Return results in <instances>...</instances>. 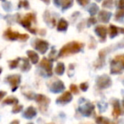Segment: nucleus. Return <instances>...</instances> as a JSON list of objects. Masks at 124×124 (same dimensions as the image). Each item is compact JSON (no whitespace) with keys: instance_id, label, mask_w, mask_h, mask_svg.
I'll return each mask as SVG.
<instances>
[{"instance_id":"1","label":"nucleus","mask_w":124,"mask_h":124,"mask_svg":"<svg viewBox=\"0 0 124 124\" xmlns=\"http://www.w3.org/2000/svg\"><path fill=\"white\" fill-rule=\"evenodd\" d=\"M83 48V43L76 41L70 42L61 48V49L60 50V53H59V57H64L70 54L78 53Z\"/></svg>"},{"instance_id":"2","label":"nucleus","mask_w":124,"mask_h":124,"mask_svg":"<svg viewBox=\"0 0 124 124\" xmlns=\"http://www.w3.org/2000/svg\"><path fill=\"white\" fill-rule=\"evenodd\" d=\"M32 22H36V16L33 13H28V14H26V16L25 17H23L21 20H20V23L25 28L29 30L31 33H36V30L31 27V25Z\"/></svg>"},{"instance_id":"3","label":"nucleus","mask_w":124,"mask_h":124,"mask_svg":"<svg viewBox=\"0 0 124 124\" xmlns=\"http://www.w3.org/2000/svg\"><path fill=\"white\" fill-rule=\"evenodd\" d=\"M4 38H7L9 40H17V39H20L21 41H25V40H27L29 38V36L27 34H21V33H19L17 31H14L9 28L7 29V31H4Z\"/></svg>"},{"instance_id":"4","label":"nucleus","mask_w":124,"mask_h":124,"mask_svg":"<svg viewBox=\"0 0 124 124\" xmlns=\"http://www.w3.org/2000/svg\"><path fill=\"white\" fill-rule=\"evenodd\" d=\"M111 85V79L107 75H102L97 78V86L100 89H105Z\"/></svg>"},{"instance_id":"5","label":"nucleus","mask_w":124,"mask_h":124,"mask_svg":"<svg viewBox=\"0 0 124 124\" xmlns=\"http://www.w3.org/2000/svg\"><path fill=\"white\" fill-rule=\"evenodd\" d=\"M35 100H36V101L38 102V105H39L42 111H46L48 104L50 103L49 99L43 94H38V95H36V97H35Z\"/></svg>"},{"instance_id":"6","label":"nucleus","mask_w":124,"mask_h":124,"mask_svg":"<svg viewBox=\"0 0 124 124\" xmlns=\"http://www.w3.org/2000/svg\"><path fill=\"white\" fill-rule=\"evenodd\" d=\"M33 46L34 48H36L38 51H39L41 54H45L47 52L48 48V43L45 40H43V39H36L33 43Z\"/></svg>"},{"instance_id":"7","label":"nucleus","mask_w":124,"mask_h":124,"mask_svg":"<svg viewBox=\"0 0 124 124\" xmlns=\"http://www.w3.org/2000/svg\"><path fill=\"white\" fill-rule=\"evenodd\" d=\"M6 80L12 87V91H16L21 83V76L20 75H10L6 78Z\"/></svg>"},{"instance_id":"8","label":"nucleus","mask_w":124,"mask_h":124,"mask_svg":"<svg viewBox=\"0 0 124 124\" xmlns=\"http://www.w3.org/2000/svg\"><path fill=\"white\" fill-rule=\"evenodd\" d=\"M94 106H93V104L91 103H86L83 106L79 107V110L83 115L86 116H90L93 112Z\"/></svg>"},{"instance_id":"9","label":"nucleus","mask_w":124,"mask_h":124,"mask_svg":"<svg viewBox=\"0 0 124 124\" xmlns=\"http://www.w3.org/2000/svg\"><path fill=\"white\" fill-rule=\"evenodd\" d=\"M40 66L45 70L47 72L48 76H51L52 75V63L50 60H48L47 58H43V60L40 61Z\"/></svg>"},{"instance_id":"10","label":"nucleus","mask_w":124,"mask_h":124,"mask_svg":"<svg viewBox=\"0 0 124 124\" xmlns=\"http://www.w3.org/2000/svg\"><path fill=\"white\" fill-rule=\"evenodd\" d=\"M72 100V95H71V92L66 91L62 95L56 99V102L60 104H67L69 103L71 100Z\"/></svg>"},{"instance_id":"11","label":"nucleus","mask_w":124,"mask_h":124,"mask_svg":"<svg viewBox=\"0 0 124 124\" xmlns=\"http://www.w3.org/2000/svg\"><path fill=\"white\" fill-rule=\"evenodd\" d=\"M65 88V85L64 83H62L60 80H58V81H55L53 84L51 85L50 87V91L53 92L54 93H60L64 90Z\"/></svg>"},{"instance_id":"12","label":"nucleus","mask_w":124,"mask_h":124,"mask_svg":"<svg viewBox=\"0 0 124 124\" xmlns=\"http://www.w3.org/2000/svg\"><path fill=\"white\" fill-rule=\"evenodd\" d=\"M95 32L100 37L101 42L105 41V38H106V32H107L106 26H102V25H99V26H97L95 27Z\"/></svg>"},{"instance_id":"13","label":"nucleus","mask_w":124,"mask_h":124,"mask_svg":"<svg viewBox=\"0 0 124 124\" xmlns=\"http://www.w3.org/2000/svg\"><path fill=\"white\" fill-rule=\"evenodd\" d=\"M111 17V13L106 10H101L100 11L98 15V20L101 22L107 23L110 21V18Z\"/></svg>"},{"instance_id":"14","label":"nucleus","mask_w":124,"mask_h":124,"mask_svg":"<svg viewBox=\"0 0 124 124\" xmlns=\"http://www.w3.org/2000/svg\"><path fill=\"white\" fill-rule=\"evenodd\" d=\"M37 115V110L36 109L34 108L33 106H29L26 110H25L24 114H23V116L25 118L27 119H31Z\"/></svg>"},{"instance_id":"15","label":"nucleus","mask_w":124,"mask_h":124,"mask_svg":"<svg viewBox=\"0 0 124 124\" xmlns=\"http://www.w3.org/2000/svg\"><path fill=\"white\" fill-rule=\"evenodd\" d=\"M26 54H27L28 58H29V60H31L32 64H37L38 63V60H39V56H38V54L36 52L33 51V50H27Z\"/></svg>"},{"instance_id":"16","label":"nucleus","mask_w":124,"mask_h":124,"mask_svg":"<svg viewBox=\"0 0 124 124\" xmlns=\"http://www.w3.org/2000/svg\"><path fill=\"white\" fill-rule=\"evenodd\" d=\"M122 113V110H121L120 105H119V101L115 100V102H113V111H112V115L115 118H117Z\"/></svg>"},{"instance_id":"17","label":"nucleus","mask_w":124,"mask_h":124,"mask_svg":"<svg viewBox=\"0 0 124 124\" xmlns=\"http://www.w3.org/2000/svg\"><path fill=\"white\" fill-rule=\"evenodd\" d=\"M67 27H68L67 21H66L65 19H60L58 23V25H57V29H58L59 31H64L67 29Z\"/></svg>"},{"instance_id":"18","label":"nucleus","mask_w":124,"mask_h":124,"mask_svg":"<svg viewBox=\"0 0 124 124\" xmlns=\"http://www.w3.org/2000/svg\"><path fill=\"white\" fill-rule=\"evenodd\" d=\"M118 27L116 26L115 25H110L109 26V31H110V38H114L117 34H118Z\"/></svg>"},{"instance_id":"19","label":"nucleus","mask_w":124,"mask_h":124,"mask_svg":"<svg viewBox=\"0 0 124 124\" xmlns=\"http://www.w3.org/2000/svg\"><path fill=\"white\" fill-rule=\"evenodd\" d=\"M64 71H65V65L63 63H61V62L58 63L56 67H55V73L57 75H59V76H61L64 73Z\"/></svg>"},{"instance_id":"20","label":"nucleus","mask_w":124,"mask_h":124,"mask_svg":"<svg viewBox=\"0 0 124 124\" xmlns=\"http://www.w3.org/2000/svg\"><path fill=\"white\" fill-rule=\"evenodd\" d=\"M23 65L21 66V71H28L30 69H31V65H30L29 61L26 58H23Z\"/></svg>"},{"instance_id":"21","label":"nucleus","mask_w":124,"mask_h":124,"mask_svg":"<svg viewBox=\"0 0 124 124\" xmlns=\"http://www.w3.org/2000/svg\"><path fill=\"white\" fill-rule=\"evenodd\" d=\"M4 104L6 105H17L18 104V99L15 97H9L4 100Z\"/></svg>"},{"instance_id":"22","label":"nucleus","mask_w":124,"mask_h":124,"mask_svg":"<svg viewBox=\"0 0 124 124\" xmlns=\"http://www.w3.org/2000/svg\"><path fill=\"white\" fill-rule=\"evenodd\" d=\"M114 60L116 62L119 66L124 67V54H119L114 58Z\"/></svg>"},{"instance_id":"23","label":"nucleus","mask_w":124,"mask_h":124,"mask_svg":"<svg viewBox=\"0 0 124 124\" xmlns=\"http://www.w3.org/2000/svg\"><path fill=\"white\" fill-rule=\"evenodd\" d=\"M73 4V1L71 0H64L63 2L61 3V7H62V9L65 10V9H67L68 8H70Z\"/></svg>"},{"instance_id":"24","label":"nucleus","mask_w":124,"mask_h":124,"mask_svg":"<svg viewBox=\"0 0 124 124\" xmlns=\"http://www.w3.org/2000/svg\"><path fill=\"white\" fill-rule=\"evenodd\" d=\"M96 122H97V123H99V124H116L112 122H110L108 119L104 118V117H102V116H99L98 118L96 119Z\"/></svg>"},{"instance_id":"25","label":"nucleus","mask_w":124,"mask_h":124,"mask_svg":"<svg viewBox=\"0 0 124 124\" xmlns=\"http://www.w3.org/2000/svg\"><path fill=\"white\" fill-rule=\"evenodd\" d=\"M98 9H99L98 6L96 5V4L93 3V4H91V8L88 9V11H89V13H90L91 16H94V15H96L97 12H98Z\"/></svg>"},{"instance_id":"26","label":"nucleus","mask_w":124,"mask_h":124,"mask_svg":"<svg viewBox=\"0 0 124 124\" xmlns=\"http://www.w3.org/2000/svg\"><path fill=\"white\" fill-rule=\"evenodd\" d=\"M19 60H21V59L17 58L16 60H11V61H9V67H10V69H15L16 67H17L18 65H19Z\"/></svg>"},{"instance_id":"27","label":"nucleus","mask_w":124,"mask_h":124,"mask_svg":"<svg viewBox=\"0 0 124 124\" xmlns=\"http://www.w3.org/2000/svg\"><path fill=\"white\" fill-rule=\"evenodd\" d=\"M124 17V9H121L116 13V19H122Z\"/></svg>"},{"instance_id":"28","label":"nucleus","mask_w":124,"mask_h":124,"mask_svg":"<svg viewBox=\"0 0 124 124\" xmlns=\"http://www.w3.org/2000/svg\"><path fill=\"white\" fill-rule=\"evenodd\" d=\"M70 90H71V93H78V86L77 85H75V84H71L70 85Z\"/></svg>"},{"instance_id":"29","label":"nucleus","mask_w":124,"mask_h":124,"mask_svg":"<svg viewBox=\"0 0 124 124\" xmlns=\"http://www.w3.org/2000/svg\"><path fill=\"white\" fill-rule=\"evenodd\" d=\"M22 108H23L22 105H16V106H15L14 108H13L12 112H13V113H19L20 111H21Z\"/></svg>"},{"instance_id":"30","label":"nucleus","mask_w":124,"mask_h":124,"mask_svg":"<svg viewBox=\"0 0 124 124\" xmlns=\"http://www.w3.org/2000/svg\"><path fill=\"white\" fill-rule=\"evenodd\" d=\"M3 5H4V9L6 11L11 10V4L9 2H3Z\"/></svg>"},{"instance_id":"31","label":"nucleus","mask_w":124,"mask_h":124,"mask_svg":"<svg viewBox=\"0 0 124 124\" xmlns=\"http://www.w3.org/2000/svg\"><path fill=\"white\" fill-rule=\"evenodd\" d=\"M22 6L26 9H29V3L27 1H21L19 3V8H21Z\"/></svg>"},{"instance_id":"32","label":"nucleus","mask_w":124,"mask_h":124,"mask_svg":"<svg viewBox=\"0 0 124 124\" xmlns=\"http://www.w3.org/2000/svg\"><path fill=\"white\" fill-rule=\"evenodd\" d=\"M112 4H113V2H112V1H105L102 5H103V7H105V8H111Z\"/></svg>"},{"instance_id":"33","label":"nucleus","mask_w":124,"mask_h":124,"mask_svg":"<svg viewBox=\"0 0 124 124\" xmlns=\"http://www.w3.org/2000/svg\"><path fill=\"white\" fill-rule=\"evenodd\" d=\"M80 88L83 91H87V89L88 88V84L87 83H83L80 84Z\"/></svg>"},{"instance_id":"34","label":"nucleus","mask_w":124,"mask_h":124,"mask_svg":"<svg viewBox=\"0 0 124 124\" xmlns=\"http://www.w3.org/2000/svg\"><path fill=\"white\" fill-rule=\"evenodd\" d=\"M88 21V25H93V24H95V23L97 22L96 19H95L94 17H90Z\"/></svg>"},{"instance_id":"35","label":"nucleus","mask_w":124,"mask_h":124,"mask_svg":"<svg viewBox=\"0 0 124 124\" xmlns=\"http://www.w3.org/2000/svg\"><path fill=\"white\" fill-rule=\"evenodd\" d=\"M118 6L121 9H124V0H120V1H119Z\"/></svg>"},{"instance_id":"36","label":"nucleus","mask_w":124,"mask_h":124,"mask_svg":"<svg viewBox=\"0 0 124 124\" xmlns=\"http://www.w3.org/2000/svg\"><path fill=\"white\" fill-rule=\"evenodd\" d=\"M78 4H80L81 5H83V6H85L86 4H88V1H81V0H79V1H78Z\"/></svg>"},{"instance_id":"37","label":"nucleus","mask_w":124,"mask_h":124,"mask_svg":"<svg viewBox=\"0 0 124 124\" xmlns=\"http://www.w3.org/2000/svg\"><path fill=\"white\" fill-rule=\"evenodd\" d=\"M6 93H6L5 91H0V100H2V99L5 96Z\"/></svg>"},{"instance_id":"38","label":"nucleus","mask_w":124,"mask_h":124,"mask_svg":"<svg viewBox=\"0 0 124 124\" xmlns=\"http://www.w3.org/2000/svg\"><path fill=\"white\" fill-rule=\"evenodd\" d=\"M10 124H20V122H19V121H18V120H15V121H13Z\"/></svg>"},{"instance_id":"39","label":"nucleus","mask_w":124,"mask_h":124,"mask_svg":"<svg viewBox=\"0 0 124 124\" xmlns=\"http://www.w3.org/2000/svg\"><path fill=\"white\" fill-rule=\"evenodd\" d=\"M1 72H2V68L0 67V74H1Z\"/></svg>"},{"instance_id":"40","label":"nucleus","mask_w":124,"mask_h":124,"mask_svg":"<svg viewBox=\"0 0 124 124\" xmlns=\"http://www.w3.org/2000/svg\"><path fill=\"white\" fill-rule=\"evenodd\" d=\"M122 105H123V107H124V100H123V101H122Z\"/></svg>"},{"instance_id":"41","label":"nucleus","mask_w":124,"mask_h":124,"mask_svg":"<svg viewBox=\"0 0 124 124\" xmlns=\"http://www.w3.org/2000/svg\"><path fill=\"white\" fill-rule=\"evenodd\" d=\"M122 32L124 33V28H123V29H122Z\"/></svg>"},{"instance_id":"42","label":"nucleus","mask_w":124,"mask_h":124,"mask_svg":"<svg viewBox=\"0 0 124 124\" xmlns=\"http://www.w3.org/2000/svg\"><path fill=\"white\" fill-rule=\"evenodd\" d=\"M29 124H32V123H29Z\"/></svg>"},{"instance_id":"43","label":"nucleus","mask_w":124,"mask_h":124,"mask_svg":"<svg viewBox=\"0 0 124 124\" xmlns=\"http://www.w3.org/2000/svg\"></svg>"}]
</instances>
